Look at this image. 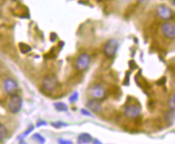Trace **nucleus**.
<instances>
[{"mask_svg": "<svg viewBox=\"0 0 175 144\" xmlns=\"http://www.w3.org/2000/svg\"><path fill=\"white\" fill-rule=\"evenodd\" d=\"M23 104V100L20 95L17 94H13L10 99L8 104V109L11 113H17L20 111Z\"/></svg>", "mask_w": 175, "mask_h": 144, "instance_id": "nucleus-1", "label": "nucleus"}, {"mask_svg": "<svg viewBox=\"0 0 175 144\" xmlns=\"http://www.w3.org/2000/svg\"><path fill=\"white\" fill-rule=\"evenodd\" d=\"M119 48V43L115 39H110L106 42L104 47V53L108 57H113L117 53Z\"/></svg>", "mask_w": 175, "mask_h": 144, "instance_id": "nucleus-2", "label": "nucleus"}, {"mask_svg": "<svg viewBox=\"0 0 175 144\" xmlns=\"http://www.w3.org/2000/svg\"><path fill=\"white\" fill-rule=\"evenodd\" d=\"M58 86V81L55 76L49 75L44 78L42 82V87L48 92H53Z\"/></svg>", "mask_w": 175, "mask_h": 144, "instance_id": "nucleus-3", "label": "nucleus"}, {"mask_svg": "<svg viewBox=\"0 0 175 144\" xmlns=\"http://www.w3.org/2000/svg\"><path fill=\"white\" fill-rule=\"evenodd\" d=\"M91 62V57L88 53H81L77 57L75 61V69L79 71H84L89 66Z\"/></svg>", "mask_w": 175, "mask_h": 144, "instance_id": "nucleus-4", "label": "nucleus"}, {"mask_svg": "<svg viewBox=\"0 0 175 144\" xmlns=\"http://www.w3.org/2000/svg\"><path fill=\"white\" fill-rule=\"evenodd\" d=\"M89 92L90 95H92V97L95 98V99H98V100L104 99L105 96V87L100 83L92 85L89 88Z\"/></svg>", "mask_w": 175, "mask_h": 144, "instance_id": "nucleus-5", "label": "nucleus"}, {"mask_svg": "<svg viewBox=\"0 0 175 144\" xmlns=\"http://www.w3.org/2000/svg\"><path fill=\"white\" fill-rule=\"evenodd\" d=\"M141 112V108L139 104H129L125 108L124 114L128 118H136Z\"/></svg>", "mask_w": 175, "mask_h": 144, "instance_id": "nucleus-6", "label": "nucleus"}, {"mask_svg": "<svg viewBox=\"0 0 175 144\" xmlns=\"http://www.w3.org/2000/svg\"><path fill=\"white\" fill-rule=\"evenodd\" d=\"M161 32L165 37L169 39L175 38V25L173 23H164L160 27Z\"/></svg>", "mask_w": 175, "mask_h": 144, "instance_id": "nucleus-7", "label": "nucleus"}, {"mask_svg": "<svg viewBox=\"0 0 175 144\" xmlns=\"http://www.w3.org/2000/svg\"><path fill=\"white\" fill-rule=\"evenodd\" d=\"M18 87H19V85H18L17 82L13 78H6L4 81V91L8 95L15 94V91H17Z\"/></svg>", "mask_w": 175, "mask_h": 144, "instance_id": "nucleus-8", "label": "nucleus"}, {"mask_svg": "<svg viewBox=\"0 0 175 144\" xmlns=\"http://www.w3.org/2000/svg\"><path fill=\"white\" fill-rule=\"evenodd\" d=\"M156 12L162 19H170L173 16V12L171 9L166 5H160L156 9Z\"/></svg>", "mask_w": 175, "mask_h": 144, "instance_id": "nucleus-9", "label": "nucleus"}, {"mask_svg": "<svg viewBox=\"0 0 175 144\" xmlns=\"http://www.w3.org/2000/svg\"><path fill=\"white\" fill-rule=\"evenodd\" d=\"M86 106H87V108H88L90 111H92V112H95V113H97V112H100V110L102 109L101 102L100 101V100L95 99V98L88 100Z\"/></svg>", "mask_w": 175, "mask_h": 144, "instance_id": "nucleus-10", "label": "nucleus"}, {"mask_svg": "<svg viewBox=\"0 0 175 144\" xmlns=\"http://www.w3.org/2000/svg\"><path fill=\"white\" fill-rule=\"evenodd\" d=\"M92 141V136L90 135L89 133H80L79 136H78V138H77V142L78 143H81V144H87L90 143V142Z\"/></svg>", "mask_w": 175, "mask_h": 144, "instance_id": "nucleus-11", "label": "nucleus"}, {"mask_svg": "<svg viewBox=\"0 0 175 144\" xmlns=\"http://www.w3.org/2000/svg\"><path fill=\"white\" fill-rule=\"evenodd\" d=\"M53 106L56 110L58 112H66L68 110V106L63 102H56L53 104Z\"/></svg>", "mask_w": 175, "mask_h": 144, "instance_id": "nucleus-12", "label": "nucleus"}, {"mask_svg": "<svg viewBox=\"0 0 175 144\" xmlns=\"http://www.w3.org/2000/svg\"><path fill=\"white\" fill-rule=\"evenodd\" d=\"M19 47L23 54H26V53H29L30 51H32L31 46H29L28 44H25V43H19Z\"/></svg>", "mask_w": 175, "mask_h": 144, "instance_id": "nucleus-13", "label": "nucleus"}, {"mask_svg": "<svg viewBox=\"0 0 175 144\" xmlns=\"http://www.w3.org/2000/svg\"><path fill=\"white\" fill-rule=\"evenodd\" d=\"M7 129L6 128L3 124H1L0 125V140H1V142H3V140L6 138V137L7 136Z\"/></svg>", "mask_w": 175, "mask_h": 144, "instance_id": "nucleus-14", "label": "nucleus"}, {"mask_svg": "<svg viewBox=\"0 0 175 144\" xmlns=\"http://www.w3.org/2000/svg\"><path fill=\"white\" fill-rule=\"evenodd\" d=\"M32 138L36 140V141H37L38 142H40V143H45V138L38 133H34L33 136H32Z\"/></svg>", "mask_w": 175, "mask_h": 144, "instance_id": "nucleus-15", "label": "nucleus"}, {"mask_svg": "<svg viewBox=\"0 0 175 144\" xmlns=\"http://www.w3.org/2000/svg\"><path fill=\"white\" fill-rule=\"evenodd\" d=\"M168 105L172 111H175V95H173L169 98Z\"/></svg>", "mask_w": 175, "mask_h": 144, "instance_id": "nucleus-16", "label": "nucleus"}, {"mask_svg": "<svg viewBox=\"0 0 175 144\" xmlns=\"http://www.w3.org/2000/svg\"><path fill=\"white\" fill-rule=\"evenodd\" d=\"M78 98H79V93L77 91H75L74 93L71 94V95L69 97L68 100L70 103H75V101H77Z\"/></svg>", "mask_w": 175, "mask_h": 144, "instance_id": "nucleus-17", "label": "nucleus"}, {"mask_svg": "<svg viewBox=\"0 0 175 144\" xmlns=\"http://www.w3.org/2000/svg\"><path fill=\"white\" fill-rule=\"evenodd\" d=\"M51 125L55 128H60L62 126H66L67 124H65V123L62 122V121H57V122H52Z\"/></svg>", "mask_w": 175, "mask_h": 144, "instance_id": "nucleus-18", "label": "nucleus"}, {"mask_svg": "<svg viewBox=\"0 0 175 144\" xmlns=\"http://www.w3.org/2000/svg\"><path fill=\"white\" fill-rule=\"evenodd\" d=\"M33 129H34V126H33L32 125H30V127H28V129L26 130L25 133H23V135H22V136H23V137H25V136H27L28 133H30L32 131V130H33Z\"/></svg>", "mask_w": 175, "mask_h": 144, "instance_id": "nucleus-19", "label": "nucleus"}, {"mask_svg": "<svg viewBox=\"0 0 175 144\" xmlns=\"http://www.w3.org/2000/svg\"><path fill=\"white\" fill-rule=\"evenodd\" d=\"M58 143H62V144H70L72 143V142L71 141H70V140H66V139H62V138H59V139L58 140Z\"/></svg>", "mask_w": 175, "mask_h": 144, "instance_id": "nucleus-20", "label": "nucleus"}, {"mask_svg": "<svg viewBox=\"0 0 175 144\" xmlns=\"http://www.w3.org/2000/svg\"><path fill=\"white\" fill-rule=\"evenodd\" d=\"M81 113L83 115H86V116H91V113L86 109H81Z\"/></svg>", "mask_w": 175, "mask_h": 144, "instance_id": "nucleus-21", "label": "nucleus"}, {"mask_svg": "<svg viewBox=\"0 0 175 144\" xmlns=\"http://www.w3.org/2000/svg\"><path fill=\"white\" fill-rule=\"evenodd\" d=\"M47 123L44 121H38V122L36 123L37 126H41V125H46Z\"/></svg>", "mask_w": 175, "mask_h": 144, "instance_id": "nucleus-22", "label": "nucleus"}, {"mask_svg": "<svg viewBox=\"0 0 175 144\" xmlns=\"http://www.w3.org/2000/svg\"><path fill=\"white\" fill-rule=\"evenodd\" d=\"M165 80H166V79H165V78H162V79H161V80H160V83H165ZM157 84L158 85H162L161 83H159V81L157 82Z\"/></svg>", "mask_w": 175, "mask_h": 144, "instance_id": "nucleus-23", "label": "nucleus"}, {"mask_svg": "<svg viewBox=\"0 0 175 144\" xmlns=\"http://www.w3.org/2000/svg\"><path fill=\"white\" fill-rule=\"evenodd\" d=\"M93 143H101V142H99V141H97V140H95L93 142Z\"/></svg>", "mask_w": 175, "mask_h": 144, "instance_id": "nucleus-24", "label": "nucleus"}, {"mask_svg": "<svg viewBox=\"0 0 175 144\" xmlns=\"http://www.w3.org/2000/svg\"><path fill=\"white\" fill-rule=\"evenodd\" d=\"M96 1H97V2H101L102 0H96Z\"/></svg>", "mask_w": 175, "mask_h": 144, "instance_id": "nucleus-25", "label": "nucleus"}]
</instances>
